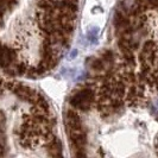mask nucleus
I'll return each mask as SVG.
<instances>
[{
    "label": "nucleus",
    "instance_id": "nucleus-10",
    "mask_svg": "<svg viewBox=\"0 0 158 158\" xmlns=\"http://www.w3.org/2000/svg\"><path fill=\"white\" fill-rule=\"evenodd\" d=\"M33 103L40 108V111H43V112L49 111V103H48V101L43 98V96H42V95L37 94V96H36V99H35Z\"/></svg>",
    "mask_w": 158,
    "mask_h": 158
},
{
    "label": "nucleus",
    "instance_id": "nucleus-6",
    "mask_svg": "<svg viewBox=\"0 0 158 158\" xmlns=\"http://www.w3.org/2000/svg\"><path fill=\"white\" fill-rule=\"evenodd\" d=\"M144 99V92L143 88L133 85L132 87L128 89V95H127V101L131 106H138L140 101Z\"/></svg>",
    "mask_w": 158,
    "mask_h": 158
},
{
    "label": "nucleus",
    "instance_id": "nucleus-1",
    "mask_svg": "<svg viewBox=\"0 0 158 158\" xmlns=\"http://www.w3.org/2000/svg\"><path fill=\"white\" fill-rule=\"evenodd\" d=\"M95 101V93L90 88H83L70 98V105L82 112H87L90 110L92 105Z\"/></svg>",
    "mask_w": 158,
    "mask_h": 158
},
{
    "label": "nucleus",
    "instance_id": "nucleus-13",
    "mask_svg": "<svg viewBox=\"0 0 158 158\" xmlns=\"http://www.w3.org/2000/svg\"><path fill=\"white\" fill-rule=\"evenodd\" d=\"M101 60L105 62V64H112L114 62V55L111 50H106L101 56Z\"/></svg>",
    "mask_w": 158,
    "mask_h": 158
},
{
    "label": "nucleus",
    "instance_id": "nucleus-4",
    "mask_svg": "<svg viewBox=\"0 0 158 158\" xmlns=\"http://www.w3.org/2000/svg\"><path fill=\"white\" fill-rule=\"evenodd\" d=\"M17 60V54L16 51L11 48L2 45L0 47V68H7L10 65L15 63Z\"/></svg>",
    "mask_w": 158,
    "mask_h": 158
},
{
    "label": "nucleus",
    "instance_id": "nucleus-5",
    "mask_svg": "<svg viewBox=\"0 0 158 158\" xmlns=\"http://www.w3.org/2000/svg\"><path fill=\"white\" fill-rule=\"evenodd\" d=\"M65 127H67V132L82 130V123L79 114L73 110H68L65 113Z\"/></svg>",
    "mask_w": 158,
    "mask_h": 158
},
{
    "label": "nucleus",
    "instance_id": "nucleus-15",
    "mask_svg": "<svg viewBox=\"0 0 158 158\" xmlns=\"http://www.w3.org/2000/svg\"><path fill=\"white\" fill-rule=\"evenodd\" d=\"M150 107H151V110H152L151 112H152L153 114H155V113H158V100H156V102L152 103Z\"/></svg>",
    "mask_w": 158,
    "mask_h": 158
},
{
    "label": "nucleus",
    "instance_id": "nucleus-16",
    "mask_svg": "<svg viewBox=\"0 0 158 158\" xmlns=\"http://www.w3.org/2000/svg\"><path fill=\"white\" fill-rule=\"evenodd\" d=\"M156 87H157V89H158V82H157V85H156Z\"/></svg>",
    "mask_w": 158,
    "mask_h": 158
},
{
    "label": "nucleus",
    "instance_id": "nucleus-11",
    "mask_svg": "<svg viewBox=\"0 0 158 158\" xmlns=\"http://www.w3.org/2000/svg\"><path fill=\"white\" fill-rule=\"evenodd\" d=\"M125 90H126V88H125V83L123 81H115L114 82V95L117 98L121 99L125 95Z\"/></svg>",
    "mask_w": 158,
    "mask_h": 158
},
{
    "label": "nucleus",
    "instance_id": "nucleus-2",
    "mask_svg": "<svg viewBox=\"0 0 158 158\" xmlns=\"http://www.w3.org/2000/svg\"><path fill=\"white\" fill-rule=\"evenodd\" d=\"M8 87L13 90V93L22 100H25L27 102H33L36 96H37V93L36 90L31 89L27 86H23V85H19V83H12V85H8Z\"/></svg>",
    "mask_w": 158,
    "mask_h": 158
},
{
    "label": "nucleus",
    "instance_id": "nucleus-7",
    "mask_svg": "<svg viewBox=\"0 0 158 158\" xmlns=\"http://www.w3.org/2000/svg\"><path fill=\"white\" fill-rule=\"evenodd\" d=\"M57 0H37V6L49 12H54L55 10H57Z\"/></svg>",
    "mask_w": 158,
    "mask_h": 158
},
{
    "label": "nucleus",
    "instance_id": "nucleus-9",
    "mask_svg": "<svg viewBox=\"0 0 158 158\" xmlns=\"http://www.w3.org/2000/svg\"><path fill=\"white\" fill-rule=\"evenodd\" d=\"M138 6L142 8L143 11L148 8H157L158 7V0H135Z\"/></svg>",
    "mask_w": 158,
    "mask_h": 158
},
{
    "label": "nucleus",
    "instance_id": "nucleus-14",
    "mask_svg": "<svg viewBox=\"0 0 158 158\" xmlns=\"http://www.w3.org/2000/svg\"><path fill=\"white\" fill-rule=\"evenodd\" d=\"M16 4V0H0V5L2 6H12Z\"/></svg>",
    "mask_w": 158,
    "mask_h": 158
},
{
    "label": "nucleus",
    "instance_id": "nucleus-3",
    "mask_svg": "<svg viewBox=\"0 0 158 158\" xmlns=\"http://www.w3.org/2000/svg\"><path fill=\"white\" fill-rule=\"evenodd\" d=\"M156 51H157V48L153 42H145L139 55V60L142 64L152 63L156 60Z\"/></svg>",
    "mask_w": 158,
    "mask_h": 158
},
{
    "label": "nucleus",
    "instance_id": "nucleus-8",
    "mask_svg": "<svg viewBox=\"0 0 158 158\" xmlns=\"http://www.w3.org/2000/svg\"><path fill=\"white\" fill-rule=\"evenodd\" d=\"M48 150H49L51 156H61L62 155L61 143L58 142L57 139H55V138L49 142V144H48Z\"/></svg>",
    "mask_w": 158,
    "mask_h": 158
},
{
    "label": "nucleus",
    "instance_id": "nucleus-12",
    "mask_svg": "<svg viewBox=\"0 0 158 158\" xmlns=\"http://www.w3.org/2000/svg\"><path fill=\"white\" fill-rule=\"evenodd\" d=\"M90 68L94 71H100L103 70L105 68V62H103L101 58H92V62H90Z\"/></svg>",
    "mask_w": 158,
    "mask_h": 158
}]
</instances>
